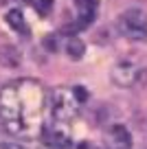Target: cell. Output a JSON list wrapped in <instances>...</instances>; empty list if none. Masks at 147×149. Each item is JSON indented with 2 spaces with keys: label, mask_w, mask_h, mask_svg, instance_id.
Here are the masks:
<instances>
[{
  "label": "cell",
  "mask_w": 147,
  "mask_h": 149,
  "mask_svg": "<svg viewBox=\"0 0 147 149\" xmlns=\"http://www.w3.org/2000/svg\"><path fill=\"white\" fill-rule=\"evenodd\" d=\"M0 118H2L5 127L11 134H20V132L27 130L18 81L5 86V88H0Z\"/></svg>",
  "instance_id": "1"
},
{
  "label": "cell",
  "mask_w": 147,
  "mask_h": 149,
  "mask_svg": "<svg viewBox=\"0 0 147 149\" xmlns=\"http://www.w3.org/2000/svg\"><path fill=\"white\" fill-rule=\"evenodd\" d=\"M116 26H119L121 35L132 40V42H145L147 40V13L138 7L125 9L119 15Z\"/></svg>",
  "instance_id": "2"
},
{
  "label": "cell",
  "mask_w": 147,
  "mask_h": 149,
  "mask_svg": "<svg viewBox=\"0 0 147 149\" xmlns=\"http://www.w3.org/2000/svg\"><path fill=\"white\" fill-rule=\"evenodd\" d=\"M81 105L83 103L75 94V88L73 90L57 88L51 97V112H53V118H57V121H70L73 116H77Z\"/></svg>",
  "instance_id": "3"
},
{
  "label": "cell",
  "mask_w": 147,
  "mask_h": 149,
  "mask_svg": "<svg viewBox=\"0 0 147 149\" xmlns=\"http://www.w3.org/2000/svg\"><path fill=\"white\" fill-rule=\"evenodd\" d=\"M141 68H138L134 61L130 59H121L114 64V68H112V81H114L119 88H132V86L138 84V79H141Z\"/></svg>",
  "instance_id": "4"
},
{
  "label": "cell",
  "mask_w": 147,
  "mask_h": 149,
  "mask_svg": "<svg viewBox=\"0 0 147 149\" xmlns=\"http://www.w3.org/2000/svg\"><path fill=\"white\" fill-rule=\"evenodd\" d=\"M132 147V136L125 125H112L106 136V149H130Z\"/></svg>",
  "instance_id": "5"
},
{
  "label": "cell",
  "mask_w": 147,
  "mask_h": 149,
  "mask_svg": "<svg viewBox=\"0 0 147 149\" xmlns=\"http://www.w3.org/2000/svg\"><path fill=\"white\" fill-rule=\"evenodd\" d=\"M77 5V26L86 29L92 24L97 13V7H99V0H75Z\"/></svg>",
  "instance_id": "6"
},
{
  "label": "cell",
  "mask_w": 147,
  "mask_h": 149,
  "mask_svg": "<svg viewBox=\"0 0 147 149\" xmlns=\"http://www.w3.org/2000/svg\"><path fill=\"white\" fill-rule=\"evenodd\" d=\"M20 61H22V55H20V51L15 46H9V44L0 46V64L2 66H7V68H18Z\"/></svg>",
  "instance_id": "7"
},
{
  "label": "cell",
  "mask_w": 147,
  "mask_h": 149,
  "mask_svg": "<svg viewBox=\"0 0 147 149\" xmlns=\"http://www.w3.org/2000/svg\"><path fill=\"white\" fill-rule=\"evenodd\" d=\"M83 53H86V44L79 40V37H70L68 42H66V55L70 59H81Z\"/></svg>",
  "instance_id": "8"
},
{
  "label": "cell",
  "mask_w": 147,
  "mask_h": 149,
  "mask_svg": "<svg viewBox=\"0 0 147 149\" xmlns=\"http://www.w3.org/2000/svg\"><path fill=\"white\" fill-rule=\"evenodd\" d=\"M5 20L11 24V26L15 29V31H24L27 33V24H24V15H22V11H18V9H11L9 13L5 15Z\"/></svg>",
  "instance_id": "9"
},
{
  "label": "cell",
  "mask_w": 147,
  "mask_h": 149,
  "mask_svg": "<svg viewBox=\"0 0 147 149\" xmlns=\"http://www.w3.org/2000/svg\"><path fill=\"white\" fill-rule=\"evenodd\" d=\"M48 140H51L53 145H57V147H68V145H70L68 134H66V132H62V130L51 132V134H48Z\"/></svg>",
  "instance_id": "10"
},
{
  "label": "cell",
  "mask_w": 147,
  "mask_h": 149,
  "mask_svg": "<svg viewBox=\"0 0 147 149\" xmlns=\"http://www.w3.org/2000/svg\"><path fill=\"white\" fill-rule=\"evenodd\" d=\"M35 7H37V11H40L42 15H46L53 7V0H35Z\"/></svg>",
  "instance_id": "11"
},
{
  "label": "cell",
  "mask_w": 147,
  "mask_h": 149,
  "mask_svg": "<svg viewBox=\"0 0 147 149\" xmlns=\"http://www.w3.org/2000/svg\"><path fill=\"white\" fill-rule=\"evenodd\" d=\"M44 48H46V51H57V37L55 35L44 37Z\"/></svg>",
  "instance_id": "12"
},
{
  "label": "cell",
  "mask_w": 147,
  "mask_h": 149,
  "mask_svg": "<svg viewBox=\"0 0 147 149\" xmlns=\"http://www.w3.org/2000/svg\"><path fill=\"white\" fill-rule=\"evenodd\" d=\"M0 149H27L20 143H0Z\"/></svg>",
  "instance_id": "13"
},
{
  "label": "cell",
  "mask_w": 147,
  "mask_h": 149,
  "mask_svg": "<svg viewBox=\"0 0 147 149\" xmlns=\"http://www.w3.org/2000/svg\"><path fill=\"white\" fill-rule=\"evenodd\" d=\"M79 149H94V147H90L88 143H81V145H79Z\"/></svg>",
  "instance_id": "14"
}]
</instances>
